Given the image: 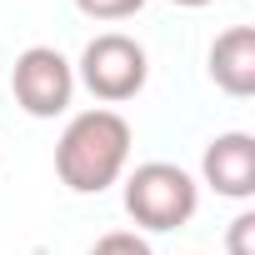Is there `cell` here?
<instances>
[{"instance_id":"3","label":"cell","mask_w":255,"mask_h":255,"mask_svg":"<svg viewBox=\"0 0 255 255\" xmlns=\"http://www.w3.org/2000/svg\"><path fill=\"white\" fill-rule=\"evenodd\" d=\"M145 80H150V55H145V45L135 35H125V30L95 35L80 50V65H75V85H85L105 105L135 100L145 90Z\"/></svg>"},{"instance_id":"4","label":"cell","mask_w":255,"mask_h":255,"mask_svg":"<svg viewBox=\"0 0 255 255\" xmlns=\"http://www.w3.org/2000/svg\"><path fill=\"white\" fill-rule=\"evenodd\" d=\"M10 90H15V105L35 120H55L70 110L75 100V65L55 50V45H30L15 55L10 65Z\"/></svg>"},{"instance_id":"6","label":"cell","mask_w":255,"mask_h":255,"mask_svg":"<svg viewBox=\"0 0 255 255\" xmlns=\"http://www.w3.org/2000/svg\"><path fill=\"white\" fill-rule=\"evenodd\" d=\"M210 80L235 100L255 95V25H230L210 40Z\"/></svg>"},{"instance_id":"2","label":"cell","mask_w":255,"mask_h":255,"mask_svg":"<svg viewBox=\"0 0 255 255\" xmlns=\"http://www.w3.org/2000/svg\"><path fill=\"white\" fill-rule=\"evenodd\" d=\"M125 210L140 230H180L200 210V185L185 165L145 160L125 175Z\"/></svg>"},{"instance_id":"10","label":"cell","mask_w":255,"mask_h":255,"mask_svg":"<svg viewBox=\"0 0 255 255\" xmlns=\"http://www.w3.org/2000/svg\"><path fill=\"white\" fill-rule=\"evenodd\" d=\"M170 5H185V10H200V5H210V0H170Z\"/></svg>"},{"instance_id":"9","label":"cell","mask_w":255,"mask_h":255,"mask_svg":"<svg viewBox=\"0 0 255 255\" xmlns=\"http://www.w3.org/2000/svg\"><path fill=\"white\" fill-rule=\"evenodd\" d=\"M225 255H255V210H240L225 230Z\"/></svg>"},{"instance_id":"1","label":"cell","mask_w":255,"mask_h":255,"mask_svg":"<svg viewBox=\"0 0 255 255\" xmlns=\"http://www.w3.org/2000/svg\"><path fill=\"white\" fill-rule=\"evenodd\" d=\"M130 145H135V130L120 110H110V105L80 110V115H70V125L55 140V175L75 195H100L125 175Z\"/></svg>"},{"instance_id":"7","label":"cell","mask_w":255,"mask_h":255,"mask_svg":"<svg viewBox=\"0 0 255 255\" xmlns=\"http://www.w3.org/2000/svg\"><path fill=\"white\" fill-rule=\"evenodd\" d=\"M90 255H155V250H150V240L135 235V230H110V235H100V240L90 245Z\"/></svg>"},{"instance_id":"5","label":"cell","mask_w":255,"mask_h":255,"mask_svg":"<svg viewBox=\"0 0 255 255\" xmlns=\"http://www.w3.org/2000/svg\"><path fill=\"white\" fill-rule=\"evenodd\" d=\"M200 180L225 200H250L255 195V135L245 130L215 135L200 155Z\"/></svg>"},{"instance_id":"8","label":"cell","mask_w":255,"mask_h":255,"mask_svg":"<svg viewBox=\"0 0 255 255\" xmlns=\"http://www.w3.org/2000/svg\"><path fill=\"white\" fill-rule=\"evenodd\" d=\"M75 10L90 20H130L145 10V0H75Z\"/></svg>"}]
</instances>
